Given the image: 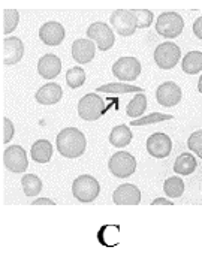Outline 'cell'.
I'll list each match as a JSON object with an SVG mask.
<instances>
[{
	"instance_id": "34",
	"label": "cell",
	"mask_w": 202,
	"mask_h": 259,
	"mask_svg": "<svg viewBox=\"0 0 202 259\" xmlns=\"http://www.w3.org/2000/svg\"><path fill=\"white\" fill-rule=\"evenodd\" d=\"M33 205H54V201L49 198H38L33 201Z\"/></svg>"
},
{
	"instance_id": "2",
	"label": "cell",
	"mask_w": 202,
	"mask_h": 259,
	"mask_svg": "<svg viewBox=\"0 0 202 259\" xmlns=\"http://www.w3.org/2000/svg\"><path fill=\"white\" fill-rule=\"evenodd\" d=\"M99 193H100L99 182L88 174H82L77 177V180H74L72 183V195L77 198V201L82 204L93 202L99 196Z\"/></svg>"
},
{
	"instance_id": "17",
	"label": "cell",
	"mask_w": 202,
	"mask_h": 259,
	"mask_svg": "<svg viewBox=\"0 0 202 259\" xmlns=\"http://www.w3.org/2000/svg\"><path fill=\"white\" fill-rule=\"evenodd\" d=\"M38 72L43 79H54L62 72V60L54 54H45L38 62Z\"/></svg>"
},
{
	"instance_id": "1",
	"label": "cell",
	"mask_w": 202,
	"mask_h": 259,
	"mask_svg": "<svg viewBox=\"0 0 202 259\" xmlns=\"http://www.w3.org/2000/svg\"><path fill=\"white\" fill-rule=\"evenodd\" d=\"M57 150L62 156L68 159H77L84 154L87 147V140L84 134L77 127H65L59 132L56 138Z\"/></svg>"
},
{
	"instance_id": "36",
	"label": "cell",
	"mask_w": 202,
	"mask_h": 259,
	"mask_svg": "<svg viewBox=\"0 0 202 259\" xmlns=\"http://www.w3.org/2000/svg\"><path fill=\"white\" fill-rule=\"evenodd\" d=\"M198 90H199V93H202V75L199 76V81H198Z\"/></svg>"
},
{
	"instance_id": "6",
	"label": "cell",
	"mask_w": 202,
	"mask_h": 259,
	"mask_svg": "<svg viewBox=\"0 0 202 259\" xmlns=\"http://www.w3.org/2000/svg\"><path fill=\"white\" fill-rule=\"evenodd\" d=\"M180 60H181V50L174 42H163L155 50V62L163 71H169L175 68Z\"/></svg>"
},
{
	"instance_id": "9",
	"label": "cell",
	"mask_w": 202,
	"mask_h": 259,
	"mask_svg": "<svg viewBox=\"0 0 202 259\" xmlns=\"http://www.w3.org/2000/svg\"><path fill=\"white\" fill-rule=\"evenodd\" d=\"M110 21L113 24V29L120 36H132L136 32V18L132 11L127 9H117L111 14Z\"/></svg>"
},
{
	"instance_id": "5",
	"label": "cell",
	"mask_w": 202,
	"mask_h": 259,
	"mask_svg": "<svg viewBox=\"0 0 202 259\" xmlns=\"http://www.w3.org/2000/svg\"><path fill=\"white\" fill-rule=\"evenodd\" d=\"M105 110V102L97 93H87L78 102V115L85 121L99 120Z\"/></svg>"
},
{
	"instance_id": "12",
	"label": "cell",
	"mask_w": 202,
	"mask_h": 259,
	"mask_svg": "<svg viewBox=\"0 0 202 259\" xmlns=\"http://www.w3.org/2000/svg\"><path fill=\"white\" fill-rule=\"evenodd\" d=\"M147 151L156 159H165L172 151V141L163 132H155L147 140Z\"/></svg>"
},
{
	"instance_id": "18",
	"label": "cell",
	"mask_w": 202,
	"mask_h": 259,
	"mask_svg": "<svg viewBox=\"0 0 202 259\" xmlns=\"http://www.w3.org/2000/svg\"><path fill=\"white\" fill-rule=\"evenodd\" d=\"M62 96H63V89L56 82H48L36 92L35 99L40 105H54L62 99Z\"/></svg>"
},
{
	"instance_id": "24",
	"label": "cell",
	"mask_w": 202,
	"mask_h": 259,
	"mask_svg": "<svg viewBox=\"0 0 202 259\" xmlns=\"http://www.w3.org/2000/svg\"><path fill=\"white\" fill-rule=\"evenodd\" d=\"M147 108V96L144 93H138L126 107V114L132 118L141 117Z\"/></svg>"
},
{
	"instance_id": "19",
	"label": "cell",
	"mask_w": 202,
	"mask_h": 259,
	"mask_svg": "<svg viewBox=\"0 0 202 259\" xmlns=\"http://www.w3.org/2000/svg\"><path fill=\"white\" fill-rule=\"evenodd\" d=\"M198 163H196V157L192 153H183L175 159L174 163V171L180 176H190L195 172Z\"/></svg>"
},
{
	"instance_id": "25",
	"label": "cell",
	"mask_w": 202,
	"mask_h": 259,
	"mask_svg": "<svg viewBox=\"0 0 202 259\" xmlns=\"http://www.w3.org/2000/svg\"><path fill=\"white\" fill-rule=\"evenodd\" d=\"M21 185L26 196H36L42 190V182L36 174H26L21 179Z\"/></svg>"
},
{
	"instance_id": "13",
	"label": "cell",
	"mask_w": 202,
	"mask_h": 259,
	"mask_svg": "<svg viewBox=\"0 0 202 259\" xmlns=\"http://www.w3.org/2000/svg\"><path fill=\"white\" fill-rule=\"evenodd\" d=\"M181 96H183L181 89L175 82H172V81L163 82L156 90V99H158V102L161 104L162 107H165V108H172L177 104H180Z\"/></svg>"
},
{
	"instance_id": "14",
	"label": "cell",
	"mask_w": 202,
	"mask_h": 259,
	"mask_svg": "<svg viewBox=\"0 0 202 259\" xmlns=\"http://www.w3.org/2000/svg\"><path fill=\"white\" fill-rule=\"evenodd\" d=\"M97 45L90 37H81L72 44V57L77 63L87 65L94 59Z\"/></svg>"
},
{
	"instance_id": "20",
	"label": "cell",
	"mask_w": 202,
	"mask_h": 259,
	"mask_svg": "<svg viewBox=\"0 0 202 259\" xmlns=\"http://www.w3.org/2000/svg\"><path fill=\"white\" fill-rule=\"evenodd\" d=\"M30 156L38 163H48L53 157V144L46 140L36 141L30 148Z\"/></svg>"
},
{
	"instance_id": "11",
	"label": "cell",
	"mask_w": 202,
	"mask_h": 259,
	"mask_svg": "<svg viewBox=\"0 0 202 259\" xmlns=\"http://www.w3.org/2000/svg\"><path fill=\"white\" fill-rule=\"evenodd\" d=\"M24 54V45L17 36H8L2 42V62L6 66L17 65Z\"/></svg>"
},
{
	"instance_id": "31",
	"label": "cell",
	"mask_w": 202,
	"mask_h": 259,
	"mask_svg": "<svg viewBox=\"0 0 202 259\" xmlns=\"http://www.w3.org/2000/svg\"><path fill=\"white\" fill-rule=\"evenodd\" d=\"M187 147L190 151H193L198 157L202 159V129L193 132L187 140Z\"/></svg>"
},
{
	"instance_id": "10",
	"label": "cell",
	"mask_w": 202,
	"mask_h": 259,
	"mask_svg": "<svg viewBox=\"0 0 202 259\" xmlns=\"http://www.w3.org/2000/svg\"><path fill=\"white\" fill-rule=\"evenodd\" d=\"M113 74L120 81H135L141 75V63L135 57H121L113 65Z\"/></svg>"
},
{
	"instance_id": "26",
	"label": "cell",
	"mask_w": 202,
	"mask_h": 259,
	"mask_svg": "<svg viewBox=\"0 0 202 259\" xmlns=\"http://www.w3.org/2000/svg\"><path fill=\"white\" fill-rule=\"evenodd\" d=\"M163 192L168 198H180L184 193V182L180 177H169L163 183Z\"/></svg>"
},
{
	"instance_id": "32",
	"label": "cell",
	"mask_w": 202,
	"mask_h": 259,
	"mask_svg": "<svg viewBox=\"0 0 202 259\" xmlns=\"http://www.w3.org/2000/svg\"><path fill=\"white\" fill-rule=\"evenodd\" d=\"M2 124H3V144H8V143H11V140L14 138V134H15V129H14V123L9 120V118H6V117H3L2 118Z\"/></svg>"
},
{
	"instance_id": "35",
	"label": "cell",
	"mask_w": 202,
	"mask_h": 259,
	"mask_svg": "<svg viewBox=\"0 0 202 259\" xmlns=\"http://www.w3.org/2000/svg\"><path fill=\"white\" fill-rule=\"evenodd\" d=\"M152 205H172V201L168 199V198H156Z\"/></svg>"
},
{
	"instance_id": "16",
	"label": "cell",
	"mask_w": 202,
	"mask_h": 259,
	"mask_svg": "<svg viewBox=\"0 0 202 259\" xmlns=\"http://www.w3.org/2000/svg\"><path fill=\"white\" fill-rule=\"evenodd\" d=\"M113 202L117 205H138L141 202V190L135 185L124 183L113 193Z\"/></svg>"
},
{
	"instance_id": "28",
	"label": "cell",
	"mask_w": 202,
	"mask_h": 259,
	"mask_svg": "<svg viewBox=\"0 0 202 259\" xmlns=\"http://www.w3.org/2000/svg\"><path fill=\"white\" fill-rule=\"evenodd\" d=\"M174 117L171 114H163V112H152L145 117H141L138 120H132L130 126H147V124H155V123H161L165 120H172Z\"/></svg>"
},
{
	"instance_id": "29",
	"label": "cell",
	"mask_w": 202,
	"mask_h": 259,
	"mask_svg": "<svg viewBox=\"0 0 202 259\" xmlns=\"http://www.w3.org/2000/svg\"><path fill=\"white\" fill-rule=\"evenodd\" d=\"M84 82H85V71L82 68L75 66L66 72V84L71 89H80L81 85H84Z\"/></svg>"
},
{
	"instance_id": "21",
	"label": "cell",
	"mask_w": 202,
	"mask_h": 259,
	"mask_svg": "<svg viewBox=\"0 0 202 259\" xmlns=\"http://www.w3.org/2000/svg\"><path fill=\"white\" fill-rule=\"evenodd\" d=\"M181 69L187 75H196L202 72V53L201 51H190L181 60Z\"/></svg>"
},
{
	"instance_id": "7",
	"label": "cell",
	"mask_w": 202,
	"mask_h": 259,
	"mask_svg": "<svg viewBox=\"0 0 202 259\" xmlns=\"http://www.w3.org/2000/svg\"><path fill=\"white\" fill-rule=\"evenodd\" d=\"M3 165L11 172H24L29 168L27 153L21 146H9L3 151Z\"/></svg>"
},
{
	"instance_id": "30",
	"label": "cell",
	"mask_w": 202,
	"mask_h": 259,
	"mask_svg": "<svg viewBox=\"0 0 202 259\" xmlns=\"http://www.w3.org/2000/svg\"><path fill=\"white\" fill-rule=\"evenodd\" d=\"M132 12L136 18V27L138 29H147L152 26L153 18H155L152 11H148V9H132Z\"/></svg>"
},
{
	"instance_id": "8",
	"label": "cell",
	"mask_w": 202,
	"mask_h": 259,
	"mask_svg": "<svg viewBox=\"0 0 202 259\" xmlns=\"http://www.w3.org/2000/svg\"><path fill=\"white\" fill-rule=\"evenodd\" d=\"M87 36L96 42V45L100 51H108L110 48H113V45L116 42L113 29L102 21L90 24L87 29Z\"/></svg>"
},
{
	"instance_id": "23",
	"label": "cell",
	"mask_w": 202,
	"mask_h": 259,
	"mask_svg": "<svg viewBox=\"0 0 202 259\" xmlns=\"http://www.w3.org/2000/svg\"><path fill=\"white\" fill-rule=\"evenodd\" d=\"M96 93H116V95H124V93H144V89L130 85V84H123V82H111L105 85H99L96 89Z\"/></svg>"
},
{
	"instance_id": "22",
	"label": "cell",
	"mask_w": 202,
	"mask_h": 259,
	"mask_svg": "<svg viewBox=\"0 0 202 259\" xmlns=\"http://www.w3.org/2000/svg\"><path fill=\"white\" fill-rule=\"evenodd\" d=\"M132 132L129 129V126L126 124H119L116 127H113L111 134H110V143L117 148H123L130 144L132 141Z\"/></svg>"
},
{
	"instance_id": "3",
	"label": "cell",
	"mask_w": 202,
	"mask_h": 259,
	"mask_svg": "<svg viewBox=\"0 0 202 259\" xmlns=\"http://www.w3.org/2000/svg\"><path fill=\"white\" fill-rule=\"evenodd\" d=\"M184 30V20L178 12H163L156 21V32L166 39H175Z\"/></svg>"
},
{
	"instance_id": "27",
	"label": "cell",
	"mask_w": 202,
	"mask_h": 259,
	"mask_svg": "<svg viewBox=\"0 0 202 259\" xmlns=\"http://www.w3.org/2000/svg\"><path fill=\"white\" fill-rule=\"evenodd\" d=\"M20 23V12L15 9H3V35L12 33Z\"/></svg>"
},
{
	"instance_id": "33",
	"label": "cell",
	"mask_w": 202,
	"mask_h": 259,
	"mask_svg": "<svg viewBox=\"0 0 202 259\" xmlns=\"http://www.w3.org/2000/svg\"><path fill=\"white\" fill-rule=\"evenodd\" d=\"M193 33L198 39L202 40V17L196 18V21L193 23Z\"/></svg>"
},
{
	"instance_id": "4",
	"label": "cell",
	"mask_w": 202,
	"mask_h": 259,
	"mask_svg": "<svg viewBox=\"0 0 202 259\" xmlns=\"http://www.w3.org/2000/svg\"><path fill=\"white\" fill-rule=\"evenodd\" d=\"M108 169L117 179H127L136 171V159L127 151H117L110 157Z\"/></svg>"
},
{
	"instance_id": "15",
	"label": "cell",
	"mask_w": 202,
	"mask_h": 259,
	"mask_svg": "<svg viewBox=\"0 0 202 259\" xmlns=\"http://www.w3.org/2000/svg\"><path fill=\"white\" fill-rule=\"evenodd\" d=\"M66 36L65 27L57 23V21H48L45 24H42L39 29L40 40L48 45V47H57L60 45Z\"/></svg>"
}]
</instances>
